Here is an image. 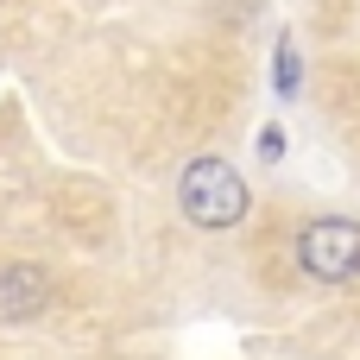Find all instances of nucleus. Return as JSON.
<instances>
[{"mask_svg": "<svg viewBox=\"0 0 360 360\" xmlns=\"http://www.w3.org/2000/svg\"><path fill=\"white\" fill-rule=\"evenodd\" d=\"M177 209H184V221H196L202 234H228V228L247 221L253 190H247V177H240L228 158H190L184 177H177Z\"/></svg>", "mask_w": 360, "mask_h": 360, "instance_id": "obj_1", "label": "nucleus"}, {"mask_svg": "<svg viewBox=\"0 0 360 360\" xmlns=\"http://www.w3.org/2000/svg\"><path fill=\"white\" fill-rule=\"evenodd\" d=\"M297 266H304L316 285H360V221H342V215L304 221V234H297Z\"/></svg>", "mask_w": 360, "mask_h": 360, "instance_id": "obj_2", "label": "nucleus"}, {"mask_svg": "<svg viewBox=\"0 0 360 360\" xmlns=\"http://www.w3.org/2000/svg\"><path fill=\"white\" fill-rule=\"evenodd\" d=\"M44 297H51V278H44V266H0V323H32L38 310H44Z\"/></svg>", "mask_w": 360, "mask_h": 360, "instance_id": "obj_3", "label": "nucleus"}, {"mask_svg": "<svg viewBox=\"0 0 360 360\" xmlns=\"http://www.w3.org/2000/svg\"><path fill=\"white\" fill-rule=\"evenodd\" d=\"M272 89H278L285 101L304 89V63H297V44H291V38H278V51H272Z\"/></svg>", "mask_w": 360, "mask_h": 360, "instance_id": "obj_4", "label": "nucleus"}, {"mask_svg": "<svg viewBox=\"0 0 360 360\" xmlns=\"http://www.w3.org/2000/svg\"><path fill=\"white\" fill-rule=\"evenodd\" d=\"M259 158H266V165H278V158H285V133H278V127H266V133H259Z\"/></svg>", "mask_w": 360, "mask_h": 360, "instance_id": "obj_5", "label": "nucleus"}]
</instances>
